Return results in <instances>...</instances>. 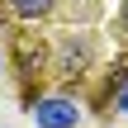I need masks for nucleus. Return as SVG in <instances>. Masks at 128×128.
Segmentation results:
<instances>
[{
	"instance_id": "obj_1",
	"label": "nucleus",
	"mask_w": 128,
	"mask_h": 128,
	"mask_svg": "<svg viewBox=\"0 0 128 128\" xmlns=\"http://www.w3.org/2000/svg\"><path fill=\"white\" fill-rule=\"evenodd\" d=\"M33 124L38 128H76L81 124V109H76V100H66V95H48V100L33 104Z\"/></svg>"
},
{
	"instance_id": "obj_4",
	"label": "nucleus",
	"mask_w": 128,
	"mask_h": 128,
	"mask_svg": "<svg viewBox=\"0 0 128 128\" xmlns=\"http://www.w3.org/2000/svg\"><path fill=\"white\" fill-rule=\"evenodd\" d=\"M124 24H128V0H124Z\"/></svg>"
},
{
	"instance_id": "obj_2",
	"label": "nucleus",
	"mask_w": 128,
	"mask_h": 128,
	"mask_svg": "<svg viewBox=\"0 0 128 128\" xmlns=\"http://www.w3.org/2000/svg\"><path fill=\"white\" fill-rule=\"evenodd\" d=\"M10 10H14L19 19H38V14L52 10V0H10Z\"/></svg>"
},
{
	"instance_id": "obj_3",
	"label": "nucleus",
	"mask_w": 128,
	"mask_h": 128,
	"mask_svg": "<svg viewBox=\"0 0 128 128\" xmlns=\"http://www.w3.org/2000/svg\"><path fill=\"white\" fill-rule=\"evenodd\" d=\"M119 109H124V114H128V86H124V90H119Z\"/></svg>"
}]
</instances>
